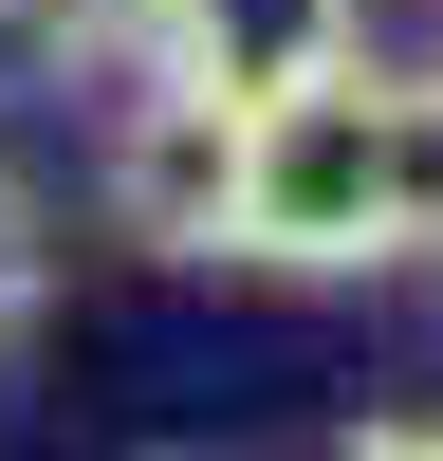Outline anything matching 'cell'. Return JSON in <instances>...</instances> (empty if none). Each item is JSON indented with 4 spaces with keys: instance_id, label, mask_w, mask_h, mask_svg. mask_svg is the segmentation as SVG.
Masks as SVG:
<instances>
[{
    "instance_id": "obj_1",
    "label": "cell",
    "mask_w": 443,
    "mask_h": 461,
    "mask_svg": "<svg viewBox=\"0 0 443 461\" xmlns=\"http://www.w3.org/2000/svg\"><path fill=\"white\" fill-rule=\"evenodd\" d=\"M240 258H277V277H406V258H388V111H369V74L258 93Z\"/></svg>"
},
{
    "instance_id": "obj_2",
    "label": "cell",
    "mask_w": 443,
    "mask_h": 461,
    "mask_svg": "<svg viewBox=\"0 0 443 461\" xmlns=\"http://www.w3.org/2000/svg\"><path fill=\"white\" fill-rule=\"evenodd\" d=\"M240 148H258L240 93H203V74L148 56V93L111 111V148H93L111 240H148V258H240Z\"/></svg>"
},
{
    "instance_id": "obj_3",
    "label": "cell",
    "mask_w": 443,
    "mask_h": 461,
    "mask_svg": "<svg viewBox=\"0 0 443 461\" xmlns=\"http://www.w3.org/2000/svg\"><path fill=\"white\" fill-rule=\"evenodd\" d=\"M351 19H369V0H167V19H148V56L258 111V93H314V74H351Z\"/></svg>"
},
{
    "instance_id": "obj_4",
    "label": "cell",
    "mask_w": 443,
    "mask_h": 461,
    "mask_svg": "<svg viewBox=\"0 0 443 461\" xmlns=\"http://www.w3.org/2000/svg\"><path fill=\"white\" fill-rule=\"evenodd\" d=\"M388 111V258H443V74H369Z\"/></svg>"
},
{
    "instance_id": "obj_5",
    "label": "cell",
    "mask_w": 443,
    "mask_h": 461,
    "mask_svg": "<svg viewBox=\"0 0 443 461\" xmlns=\"http://www.w3.org/2000/svg\"><path fill=\"white\" fill-rule=\"evenodd\" d=\"M19 37H56V56H148V19L167 0H0Z\"/></svg>"
},
{
    "instance_id": "obj_6",
    "label": "cell",
    "mask_w": 443,
    "mask_h": 461,
    "mask_svg": "<svg viewBox=\"0 0 443 461\" xmlns=\"http://www.w3.org/2000/svg\"><path fill=\"white\" fill-rule=\"evenodd\" d=\"M37 277H56V240H37V185L0 167V351L37 332Z\"/></svg>"
}]
</instances>
